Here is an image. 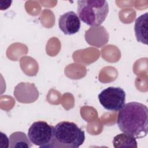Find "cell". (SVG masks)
<instances>
[{"instance_id":"obj_3","label":"cell","mask_w":148,"mask_h":148,"mask_svg":"<svg viewBox=\"0 0 148 148\" xmlns=\"http://www.w3.org/2000/svg\"><path fill=\"white\" fill-rule=\"evenodd\" d=\"M77 4L80 20L91 27L99 26L105 20L109 10L106 1L83 0L78 1Z\"/></svg>"},{"instance_id":"obj_4","label":"cell","mask_w":148,"mask_h":148,"mask_svg":"<svg viewBox=\"0 0 148 148\" xmlns=\"http://www.w3.org/2000/svg\"><path fill=\"white\" fill-rule=\"evenodd\" d=\"M54 126L44 121L33 123L28 131V137L31 142L39 147L52 148Z\"/></svg>"},{"instance_id":"obj_9","label":"cell","mask_w":148,"mask_h":148,"mask_svg":"<svg viewBox=\"0 0 148 148\" xmlns=\"http://www.w3.org/2000/svg\"><path fill=\"white\" fill-rule=\"evenodd\" d=\"M112 143L113 145V147L115 148H137L138 147L136 138L124 132L115 136L113 138Z\"/></svg>"},{"instance_id":"obj_7","label":"cell","mask_w":148,"mask_h":148,"mask_svg":"<svg viewBox=\"0 0 148 148\" xmlns=\"http://www.w3.org/2000/svg\"><path fill=\"white\" fill-rule=\"evenodd\" d=\"M134 31L137 41L143 44L147 45L148 13L142 14L136 19Z\"/></svg>"},{"instance_id":"obj_8","label":"cell","mask_w":148,"mask_h":148,"mask_svg":"<svg viewBox=\"0 0 148 148\" xmlns=\"http://www.w3.org/2000/svg\"><path fill=\"white\" fill-rule=\"evenodd\" d=\"M32 143L27 135L21 131L13 132L9 138V148H29Z\"/></svg>"},{"instance_id":"obj_2","label":"cell","mask_w":148,"mask_h":148,"mask_svg":"<svg viewBox=\"0 0 148 148\" xmlns=\"http://www.w3.org/2000/svg\"><path fill=\"white\" fill-rule=\"evenodd\" d=\"M84 140V132L73 122L63 121L54 127L52 148H77Z\"/></svg>"},{"instance_id":"obj_1","label":"cell","mask_w":148,"mask_h":148,"mask_svg":"<svg viewBox=\"0 0 148 148\" xmlns=\"http://www.w3.org/2000/svg\"><path fill=\"white\" fill-rule=\"evenodd\" d=\"M147 107L137 102L124 104L117 115V124L120 131L135 138H142L147 135Z\"/></svg>"},{"instance_id":"obj_6","label":"cell","mask_w":148,"mask_h":148,"mask_svg":"<svg viewBox=\"0 0 148 148\" xmlns=\"http://www.w3.org/2000/svg\"><path fill=\"white\" fill-rule=\"evenodd\" d=\"M80 20L78 15L73 11L67 12L61 15L58 20V26L65 35H73L80 28Z\"/></svg>"},{"instance_id":"obj_5","label":"cell","mask_w":148,"mask_h":148,"mask_svg":"<svg viewBox=\"0 0 148 148\" xmlns=\"http://www.w3.org/2000/svg\"><path fill=\"white\" fill-rule=\"evenodd\" d=\"M98 99L105 109L119 111L125 104V92L120 87H109L98 94Z\"/></svg>"}]
</instances>
